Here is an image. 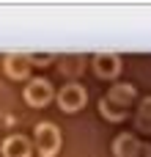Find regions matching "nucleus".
Masks as SVG:
<instances>
[{
	"label": "nucleus",
	"mask_w": 151,
	"mask_h": 157,
	"mask_svg": "<svg viewBox=\"0 0 151 157\" xmlns=\"http://www.w3.org/2000/svg\"><path fill=\"white\" fill-rule=\"evenodd\" d=\"M33 138H36V149H39V155H41V157H55L58 152H61L63 138H61V130H58L55 124H50V121L36 124Z\"/></svg>",
	"instance_id": "obj_1"
},
{
	"label": "nucleus",
	"mask_w": 151,
	"mask_h": 157,
	"mask_svg": "<svg viewBox=\"0 0 151 157\" xmlns=\"http://www.w3.org/2000/svg\"><path fill=\"white\" fill-rule=\"evenodd\" d=\"M55 99H58V108H61L63 113H77V110L85 108V102H88V91H85L80 83H69V86L61 88V94H58Z\"/></svg>",
	"instance_id": "obj_2"
},
{
	"label": "nucleus",
	"mask_w": 151,
	"mask_h": 157,
	"mask_svg": "<svg viewBox=\"0 0 151 157\" xmlns=\"http://www.w3.org/2000/svg\"><path fill=\"white\" fill-rule=\"evenodd\" d=\"M22 97H25V102H28L30 108H44V105H50V102H52L55 91H52L50 80H44V77H36V80H30V83L25 86Z\"/></svg>",
	"instance_id": "obj_3"
},
{
	"label": "nucleus",
	"mask_w": 151,
	"mask_h": 157,
	"mask_svg": "<svg viewBox=\"0 0 151 157\" xmlns=\"http://www.w3.org/2000/svg\"><path fill=\"white\" fill-rule=\"evenodd\" d=\"M135 97H138V91H135V86L132 83H116L110 91H107V97H102L113 110H118V113H127L129 110V105L135 102Z\"/></svg>",
	"instance_id": "obj_4"
},
{
	"label": "nucleus",
	"mask_w": 151,
	"mask_h": 157,
	"mask_svg": "<svg viewBox=\"0 0 151 157\" xmlns=\"http://www.w3.org/2000/svg\"><path fill=\"white\" fill-rule=\"evenodd\" d=\"M94 72L102 80H116L121 75V55H116V52H96Z\"/></svg>",
	"instance_id": "obj_5"
},
{
	"label": "nucleus",
	"mask_w": 151,
	"mask_h": 157,
	"mask_svg": "<svg viewBox=\"0 0 151 157\" xmlns=\"http://www.w3.org/2000/svg\"><path fill=\"white\" fill-rule=\"evenodd\" d=\"M3 69H6V75L11 80H28V75H30V58L25 52H11V55H6Z\"/></svg>",
	"instance_id": "obj_6"
},
{
	"label": "nucleus",
	"mask_w": 151,
	"mask_h": 157,
	"mask_svg": "<svg viewBox=\"0 0 151 157\" xmlns=\"http://www.w3.org/2000/svg\"><path fill=\"white\" fill-rule=\"evenodd\" d=\"M140 149H143V141H138V135H132V132H121L113 141L116 157H140Z\"/></svg>",
	"instance_id": "obj_7"
},
{
	"label": "nucleus",
	"mask_w": 151,
	"mask_h": 157,
	"mask_svg": "<svg viewBox=\"0 0 151 157\" xmlns=\"http://www.w3.org/2000/svg\"><path fill=\"white\" fill-rule=\"evenodd\" d=\"M0 155L3 157H30L33 155V146L25 135H8L0 146Z\"/></svg>",
	"instance_id": "obj_8"
},
{
	"label": "nucleus",
	"mask_w": 151,
	"mask_h": 157,
	"mask_svg": "<svg viewBox=\"0 0 151 157\" xmlns=\"http://www.w3.org/2000/svg\"><path fill=\"white\" fill-rule=\"evenodd\" d=\"M135 124L140 132L151 135V97H146L140 105H138V113H135Z\"/></svg>",
	"instance_id": "obj_9"
},
{
	"label": "nucleus",
	"mask_w": 151,
	"mask_h": 157,
	"mask_svg": "<svg viewBox=\"0 0 151 157\" xmlns=\"http://www.w3.org/2000/svg\"><path fill=\"white\" fill-rule=\"evenodd\" d=\"M99 113H102L107 121H124V119H127V113H118V110H113V108H110L105 99H99Z\"/></svg>",
	"instance_id": "obj_10"
},
{
	"label": "nucleus",
	"mask_w": 151,
	"mask_h": 157,
	"mask_svg": "<svg viewBox=\"0 0 151 157\" xmlns=\"http://www.w3.org/2000/svg\"><path fill=\"white\" fill-rule=\"evenodd\" d=\"M140 157H151V144L143 141V149H140Z\"/></svg>",
	"instance_id": "obj_11"
}]
</instances>
